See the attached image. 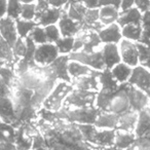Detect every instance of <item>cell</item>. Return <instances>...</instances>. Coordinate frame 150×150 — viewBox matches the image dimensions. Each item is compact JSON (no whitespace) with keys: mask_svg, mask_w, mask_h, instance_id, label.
Returning a JSON list of instances; mask_svg holds the SVG:
<instances>
[{"mask_svg":"<svg viewBox=\"0 0 150 150\" xmlns=\"http://www.w3.org/2000/svg\"><path fill=\"white\" fill-rule=\"evenodd\" d=\"M143 13L137 8V7H132L125 11H120L117 24L121 28L127 25H141Z\"/></svg>","mask_w":150,"mask_h":150,"instance_id":"cell-19","label":"cell"},{"mask_svg":"<svg viewBox=\"0 0 150 150\" xmlns=\"http://www.w3.org/2000/svg\"><path fill=\"white\" fill-rule=\"evenodd\" d=\"M99 82H100V90L108 91V92H115L120 86V84L113 78L110 70H108V69H105L100 72Z\"/></svg>","mask_w":150,"mask_h":150,"instance_id":"cell-26","label":"cell"},{"mask_svg":"<svg viewBox=\"0 0 150 150\" xmlns=\"http://www.w3.org/2000/svg\"><path fill=\"white\" fill-rule=\"evenodd\" d=\"M136 139H137V136L135 135V133H129V132L116 129V137H115V143L113 148L119 150H127L136 142Z\"/></svg>","mask_w":150,"mask_h":150,"instance_id":"cell-25","label":"cell"},{"mask_svg":"<svg viewBox=\"0 0 150 150\" xmlns=\"http://www.w3.org/2000/svg\"><path fill=\"white\" fill-rule=\"evenodd\" d=\"M22 3H35L37 0H20Z\"/></svg>","mask_w":150,"mask_h":150,"instance_id":"cell-46","label":"cell"},{"mask_svg":"<svg viewBox=\"0 0 150 150\" xmlns=\"http://www.w3.org/2000/svg\"><path fill=\"white\" fill-rule=\"evenodd\" d=\"M63 118L67 121H70L76 125H95L100 113V109L96 106L84 107V108H74V109H61Z\"/></svg>","mask_w":150,"mask_h":150,"instance_id":"cell-2","label":"cell"},{"mask_svg":"<svg viewBox=\"0 0 150 150\" xmlns=\"http://www.w3.org/2000/svg\"><path fill=\"white\" fill-rule=\"evenodd\" d=\"M57 25L60 29L62 37H75L86 29L83 24L73 21L72 19H70L67 16L66 13L62 16V18L60 19Z\"/></svg>","mask_w":150,"mask_h":150,"instance_id":"cell-10","label":"cell"},{"mask_svg":"<svg viewBox=\"0 0 150 150\" xmlns=\"http://www.w3.org/2000/svg\"><path fill=\"white\" fill-rule=\"evenodd\" d=\"M6 3L7 0H0V19L6 16Z\"/></svg>","mask_w":150,"mask_h":150,"instance_id":"cell-45","label":"cell"},{"mask_svg":"<svg viewBox=\"0 0 150 150\" xmlns=\"http://www.w3.org/2000/svg\"><path fill=\"white\" fill-rule=\"evenodd\" d=\"M59 56H60V52L56 43L47 42V43L37 45L34 54V62L38 67H47L52 62H54V60Z\"/></svg>","mask_w":150,"mask_h":150,"instance_id":"cell-5","label":"cell"},{"mask_svg":"<svg viewBox=\"0 0 150 150\" xmlns=\"http://www.w3.org/2000/svg\"><path fill=\"white\" fill-rule=\"evenodd\" d=\"M142 37L140 42L150 46V11L143 13L142 18Z\"/></svg>","mask_w":150,"mask_h":150,"instance_id":"cell-31","label":"cell"},{"mask_svg":"<svg viewBox=\"0 0 150 150\" xmlns=\"http://www.w3.org/2000/svg\"><path fill=\"white\" fill-rule=\"evenodd\" d=\"M26 52H27V44H26L25 39L19 37L13 46V52L16 58V62L23 59L26 54Z\"/></svg>","mask_w":150,"mask_h":150,"instance_id":"cell-37","label":"cell"},{"mask_svg":"<svg viewBox=\"0 0 150 150\" xmlns=\"http://www.w3.org/2000/svg\"><path fill=\"white\" fill-rule=\"evenodd\" d=\"M65 13L66 11L64 8H54V7L50 6L35 18V22L37 23V25L41 27H45L48 25H57Z\"/></svg>","mask_w":150,"mask_h":150,"instance_id":"cell-16","label":"cell"},{"mask_svg":"<svg viewBox=\"0 0 150 150\" xmlns=\"http://www.w3.org/2000/svg\"><path fill=\"white\" fill-rule=\"evenodd\" d=\"M115 137H116V129H98L93 146L102 148V149L113 148L115 143Z\"/></svg>","mask_w":150,"mask_h":150,"instance_id":"cell-17","label":"cell"},{"mask_svg":"<svg viewBox=\"0 0 150 150\" xmlns=\"http://www.w3.org/2000/svg\"><path fill=\"white\" fill-rule=\"evenodd\" d=\"M134 6H135V0H120V7H119V11H125Z\"/></svg>","mask_w":150,"mask_h":150,"instance_id":"cell-43","label":"cell"},{"mask_svg":"<svg viewBox=\"0 0 150 150\" xmlns=\"http://www.w3.org/2000/svg\"><path fill=\"white\" fill-rule=\"evenodd\" d=\"M86 7L82 4V2H77L74 4H70L65 8L66 13L70 19H72L73 21H76L78 23L83 24V16L86 11Z\"/></svg>","mask_w":150,"mask_h":150,"instance_id":"cell-28","label":"cell"},{"mask_svg":"<svg viewBox=\"0 0 150 150\" xmlns=\"http://www.w3.org/2000/svg\"><path fill=\"white\" fill-rule=\"evenodd\" d=\"M44 31H45L46 37H47V41L50 42V43H56V42L62 37L58 25L45 26V27H44Z\"/></svg>","mask_w":150,"mask_h":150,"instance_id":"cell-38","label":"cell"},{"mask_svg":"<svg viewBox=\"0 0 150 150\" xmlns=\"http://www.w3.org/2000/svg\"><path fill=\"white\" fill-rule=\"evenodd\" d=\"M0 121L13 125L19 122L15 105L11 97L0 98Z\"/></svg>","mask_w":150,"mask_h":150,"instance_id":"cell-13","label":"cell"},{"mask_svg":"<svg viewBox=\"0 0 150 150\" xmlns=\"http://www.w3.org/2000/svg\"><path fill=\"white\" fill-rule=\"evenodd\" d=\"M50 7L54 8H65L68 3V0H48Z\"/></svg>","mask_w":150,"mask_h":150,"instance_id":"cell-42","label":"cell"},{"mask_svg":"<svg viewBox=\"0 0 150 150\" xmlns=\"http://www.w3.org/2000/svg\"><path fill=\"white\" fill-rule=\"evenodd\" d=\"M118 117L119 115L115 113L109 112V111H100L95 125L98 129H116L117 125H118Z\"/></svg>","mask_w":150,"mask_h":150,"instance_id":"cell-20","label":"cell"},{"mask_svg":"<svg viewBox=\"0 0 150 150\" xmlns=\"http://www.w3.org/2000/svg\"><path fill=\"white\" fill-rule=\"evenodd\" d=\"M119 52H120L121 62L129 65L132 68L139 66L140 59H139V50L137 47V42L131 41V40L121 39L118 43Z\"/></svg>","mask_w":150,"mask_h":150,"instance_id":"cell-6","label":"cell"},{"mask_svg":"<svg viewBox=\"0 0 150 150\" xmlns=\"http://www.w3.org/2000/svg\"><path fill=\"white\" fill-rule=\"evenodd\" d=\"M135 7L142 13L150 11V0H135Z\"/></svg>","mask_w":150,"mask_h":150,"instance_id":"cell-39","label":"cell"},{"mask_svg":"<svg viewBox=\"0 0 150 150\" xmlns=\"http://www.w3.org/2000/svg\"><path fill=\"white\" fill-rule=\"evenodd\" d=\"M114 6L119 9L120 0H99V7L101 6Z\"/></svg>","mask_w":150,"mask_h":150,"instance_id":"cell-41","label":"cell"},{"mask_svg":"<svg viewBox=\"0 0 150 150\" xmlns=\"http://www.w3.org/2000/svg\"><path fill=\"white\" fill-rule=\"evenodd\" d=\"M0 37L4 39L13 47L19 38L16 26V20L4 16L0 19Z\"/></svg>","mask_w":150,"mask_h":150,"instance_id":"cell-11","label":"cell"},{"mask_svg":"<svg viewBox=\"0 0 150 150\" xmlns=\"http://www.w3.org/2000/svg\"><path fill=\"white\" fill-rule=\"evenodd\" d=\"M81 2L88 9L99 8V0H81Z\"/></svg>","mask_w":150,"mask_h":150,"instance_id":"cell-44","label":"cell"},{"mask_svg":"<svg viewBox=\"0 0 150 150\" xmlns=\"http://www.w3.org/2000/svg\"><path fill=\"white\" fill-rule=\"evenodd\" d=\"M125 91H127V97H129L131 109L140 112L149 106L150 98L143 91L129 83L125 84Z\"/></svg>","mask_w":150,"mask_h":150,"instance_id":"cell-9","label":"cell"},{"mask_svg":"<svg viewBox=\"0 0 150 150\" xmlns=\"http://www.w3.org/2000/svg\"><path fill=\"white\" fill-rule=\"evenodd\" d=\"M22 5L20 0H7L6 3V16L13 20H18L21 17Z\"/></svg>","mask_w":150,"mask_h":150,"instance_id":"cell-33","label":"cell"},{"mask_svg":"<svg viewBox=\"0 0 150 150\" xmlns=\"http://www.w3.org/2000/svg\"><path fill=\"white\" fill-rule=\"evenodd\" d=\"M75 37H61L56 42L60 54H70L73 50Z\"/></svg>","mask_w":150,"mask_h":150,"instance_id":"cell-32","label":"cell"},{"mask_svg":"<svg viewBox=\"0 0 150 150\" xmlns=\"http://www.w3.org/2000/svg\"><path fill=\"white\" fill-rule=\"evenodd\" d=\"M36 4L35 3H23L21 11V19L28 21H35Z\"/></svg>","mask_w":150,"mask_h":150,"instance_id":"cell-36","label":"cell"},{"mask_svg":"<svg viewBox=\"0 0 150 150\" xmlns=\"http://www.w3.org/2000/svg\"><path fill=\"white\" fill-rule=\"evenodd\" d=\"M127 83L140 88L150 98V69L142 65L133 68V73Z\"/></svg>","mask_w":150,"mask_h":150,"instance_id":"cell-7","label":"cell"},{"mask_svg":"<svg viewBox=\"0 0 150 150\" xmlns=\"http://www.w3.org/2000/svg\"><path fill=\"white\" fill-rule=\"evenodd\" d=\"M97 94H98V92H90V91H82L78 90V88H74L67 96L63 108L74 109L95 106Z\"/></svg>","mask_w":150,"mask_h":150,"instance_id":"cell-3","label":"cell"},{"mask_svg":"<svg viewBox=\"0 0 150 150\" xmlns=\"http://www.w3.org/2000/svg\"><path fill=\"white\" fill-rule=\"evenodd\" d=\"M16 135H17V129L13 125L0 121V144H13L15 145Z\"/></svg>","mask_w":150,"mask_h":150,"instance_id":"cell-27","label":"cell"},{"mask_svg":"<svg viewBox=\"0 0 150 150\" xmlns=\"http://www.w3.org/2000/svg\"><path fill=\"white\" fill-rule=\"evenodd\" d=\"M74 90V86L70 82L59 80L54 84V88L50 93L46 99L42 103V108L47 109L50 111L58 112L64 106V102L67 96Z\"/></svg>","mask_w":150,"mask_h":150,"instance_id":"cell-1","label":"cell"},{"mask_svg":"<svg viewBox=\"0 0 150 150\" xmlns=\"http://www.w3.org/2000/svg\"><path fill=\"white\" fill-rule=\"evenodd\" d=\"M29 37L34 41L36 45H40V44L47 43V37H46L45 31H44V27L37 25L33 29V31L30 33Z\"/></svg>","mask_w":150,"mask_h":150,"instance_id":"cell-35","label":"cell"},{"mask_svg":"<svg viewBox=\"0 0 150 150\" xmlns=\"http://www.w3.org/2000/svg\"><path fill=\"white\" fill-rule=\"evenodd\" d=\"M122 38L131 40L134 42H140L142 37V26L141 25H127L121 28Z\"/></svg>","mask_w":150,"mask_h":150,"instance_id":"cell-29","label":"cell"},{"mask_svg":"<svg viewBox=\"0 0 150 150\" xmlns=\"http://www.w3.org/2000/svg\"><path fill=\"white\" fill-rule=\"evenodd\" d=\"M138 115L139 112L129 109L125 113L119 115L118 125H117V131L129 132V133H135L136 127H137Z\"/></svg>","mask_w":150,"mask_h":150,"instance_id":"cell-18","label":"cell"},{"mask_svg":"<svg viewBox=\"0 0 150 150\" xmlns=\"http://www.w3.org/2000/svg\"><path fill=\"white\" fill-rule=\"evenodd\" d=\"M70 58L68 54H60L58 58L52 62L50 66H47V69L50 71V75L56 80H62L66 82H72L70 75L68 73V64Z\"/></svg>","mask_w":150,"mask_h":150,"instance_id":"cell-8","label":"cell"},{"mask_svg":"<svg viewBox=\"0 0 150 150\" xmlns=\"http://www.w3.org/2000/svg\"><path fill=\"white\" fill-rule=\"evenodd\" d=\"M69 58H70V60L76 61V62L84 64L97 71H103L106 69L105 68L102 50H96V52H71L69 54Z\"/></svg>","mask_w":150,"mask_h":150,"instance_id":"cell-4","label":"cell"},{"mask_svg":"<svg viewBox=\"0 0 150 150\" xmlns=\"http://www.w3.org/2000/svg\"><path fill=\"white\" fill-rule=\"evenodd\" d=\"M137 47L139 50L140 65L150 69V46L145 45L141 42H137Z\"/></svg>","mask_w":150,"mask_h":150,"instance_id":"cell-34","label":"cell"},{"mask_svg":"<svg viewBox=\"0 0 150 150\" xmlns=\"http://www.w3.org/2000/svg\"><path fill=\"white\" fill-rule=\"evenodd\" d=\"M103 60H104L105 68L111 70L115 65L121 62L120 52H119L118 44L115 43H106L103 44L102 48Z\"/></svg>","mask_w":150,"mask_h":150,"instance_id":"cell-14","label":"cell"},{"mask_svg":"<svg viewBox=\"0 0 150 150\" xmlns=\"http://www.w3.org/2000/svg\"><path fill=\"white\" fill-rule=\"evenodd\" d=\"M145 137H147L148 139L150 140V129H149V131L147 132V134H146V135H145Z\"/></svg>","mask_w":150,"mask_h":150,"instance_id":"cell-47","label":"cell"},{"mask_svg":"<svg viewBox=\"0 0 150 150\" xmlns=\"http://www.w3.org/2000/svg\"><path fill=\"white\" fill-rule=\"evenodd\" d=\"M95 72H97V70H94V69L86 66V65L81 64L79 62H76V61H69L68 73L70 75L71 79H76V78L82 77V76L93 74Z\"/></svg>","mask_w":150,"mask_h":150,"instance_id":"cell-23","label":"cell"},{"mask_svg":"<svg viewBox=\"0 0 150 150\" xmlns=\"http://www.w3.org/2000/svg\"><path fill=\"white\" fill-rule=\"evenodd\" d=\"M113 78L118 82L119 84L127 83L131 78V75L133 73V68L129 67V65L120 62L117 65H115L110 70Z\"/></svg>","mask_w":150,"mask_h":150,"instance_id":"cell-22","label":"cell"},{"mask_svg":"<svg viewBox=\"0 0 150 150\" xmlns=\"http://www.w3.org/2000/svg\"><path fill=\"white\" fill-rule=\"evenodd\" d=\"M11 88L8 84H6L2 80V78L0 77V98L3 97H11Z\"/></svg>","mask_w":150,"mask_h":150,"instance_id":"cell-40","label":"cell"},{"mask_svg":"<svg viewBox=\"0 0 150 150\" xmlns=\"http://www.w3.org/2000/svg\"><path fill=\"white\" fill-rule=\"evenodd\" d=\"M101 71L93 73V74L82 76V77L72 79L71 83L74 88L82 91H90V92H99L100 91V82H99V74Z\"/></svg>","mask_w":150,"mask_h":150,"instance_id":"cell-12","label":"cell"},{"mask_svg":"<svg viewBox=\"0 0 150 150\" xmlns=\"http://www.w3.org/2000/svg\"><path fill=\"white\" fill-rule=\"evenodd\" d=\"M98 34L103 44H106V43L118 44L121 41V39H122L121 27L117 23L103 27L101 30H99Z\"/></svg>","mask_w":150,"mask_h":150,"instance_id":"cell-15","label":"cell"},{"mask_svg":"<svg viewBox=\"0 0 150 150\" xmlns=\"http://www.w3.org/2000/svg\"><path fill=\"white\" fill-rule=\"evenodd\" d=\"M99 15H100L99 22L103 27H105V26L117 23L119 15H120V11L116 7L109 6V5L108 6H101L99 7Z\"/></svg>","mask_w":150,"mask_h":150,"instance_id":"cell-21","label":"cell"},{"mask_svg":"<svg viewBox=\"0 0 150 150\" xmlns=\"http://www.w3.org/2000/svg\"><path fill=\"white\" fill-rule=\"evenodd\" d=\"M16 26H17V31L18 35L20 38H27L30 35L34 28L37 26V23L35 21H28V20H23V19H18L16 20Z\"/></svg>","mask_w":150,"mask_h":150,"instance_id":"cell-30","label":"cell"},{"mask_svg":"<svg viewBox=\"0 0 150 150\" xmlns=\"http://www.w3.org/2000/svg\"><path fill=\"white\" fill-rule=\"evenodd\" d=\"M150 129V108L147 107L144 110L140 111L138 115L137 127L135 129V135L137 138L143 137Z\"/></svg>","mask_w":150,"mask_h":150,"instance_id":"cell-24","label":"cell"}]
</instances>
